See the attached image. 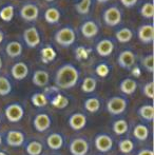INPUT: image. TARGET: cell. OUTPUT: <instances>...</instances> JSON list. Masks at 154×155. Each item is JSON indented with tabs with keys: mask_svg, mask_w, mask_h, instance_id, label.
I'll return each mask as SVG.
<instances>
[{
	"mask_svg": "<svg viewBox=\"0 0 154 155\" xmlns=\"http://www.w3.org/2000/svg\"><path fill=\"white\" fill-rule=\"evenodd\" d=\"M87 116L84 113H74L70 116L68 120V124L72 130L74 131H80L86 128L87 126Z\"/></svg>",
	"mask_w": 154,
	"mask_h": 155,
	"instance_id": "cell-10",
	"label": "cell"
},
{
	"mask_svg": "<svg viewBox=\"0 0 154 155\" xmlns=\"http://www.w3.org/2000/svg\"><path fill=\"white\" fill-rule=\"evenodd\" d=\"M28 155H41L43 152V145L38 140H32L25 146Z\"/></svg>",
	"mask_w": 154,
	"mask_h": 155,
	"instance_id": "cell-25",
	"label": "cell"
},
{
	"mask_svg": "<svg viewBox=\"0 0 154 155\" xmlns=\"http://www.w3.org/2000/svg\"><path fill=\"white\" fill-rule=\"evenodd\" d=\"M13 90L11 81L4 76H0V96L8 95Z\"/></svg>",
	"mask_w": 154,
	"mask_h": 155,
	"instance_id": "cell-34",
	"label": "cell"
},
{
	"mask_svg": "<svg viewBox=\"0 0 154 155\" xmlns=\"http://www.w3.org/2000/svg\"><path fill=\"white\" fill-rule=\"evenodd\" d=\"M95 72L100 77H107L110 73V68L106 63H99L96 67V69H95Z\"/></svg>",
	"mask_w": 154,
	"mask_h": 155,
	"instance_id": "cell-38",
	"label": "cell"
},
{
	"mask_svg": "<svg viewBox=\"0 0 154 155\" xmlns=\"http://www.w3.org/2000/svg\"><path fill=\"white\" fill-rule=\"evenodd\" d=\"M78 80H79V71L70 63L60 67L55 76L56 86L62 90L74 88L77 84Z\"/></svg>",
	"mask_w": 154,
	"mask_h": 155,
	"instance_id": "cell-1",
	"label": "cell"
},
{
	"mask_svg": "<svg viewBox=\"0 0 154 155\" xmlns=\"http://www.w3.org/2000/svg\"><path fill=\"white\" fill-rule=\"evenodd\" d=\"M81 34L86 38H93L98 34V27L97 25L92 20L86 21L81 25Z\"/></svg>",
	"mask_w": 154,
	"mask_h": 155,
	"instance_id": "cell-19",
	"label": "cell"
},
{
	"mask_svg": "<svg viewBox=\"0 0 154 155\" xmlns=\"http://www.w3.org/2000/svg\"><path fill=\"white\" fill-rule=\"evenodd\" d=\"M119 89H120L121 93L126 94V95H132L137 90V82L132 78H126L120 82Z\"/></svg>",
	"mask_w": 154,
	"mask_h": 155,
	"instance_id": "cell-20",
	"label": "cell"
},
{
	"mask_svg": "<svg viewBox=\"0 0 154 155\" xmlns=\"http://www.w3.org/2000/svg\"><path fill=\"white\" fill-rule=\"evenodd\" d=\"M5 52L10 57L16 58L19 57L22 53V45L18 41H11L5 48Z\"/></svg>",
	"mask_w": 154,
	"mask_h": 155,
	"instance_id": "cell-22",
	"label": "cell"
},
{
	"mask_svg": "<svg viewBox=\"0 0 154 155\" xmlns=\"http://www.w3.org/2000/svg\"><path fill=\"white\" fill-rule=\"evenodd\" d=\"M95 148L101 153H107L110 152L113 148L114 140L110 135L108 134H98L95 137Z\"/></svg>",
	"mask_w": 154,
	"mask_h": 155,
	"instance_id": "cell-6",
	"label": "cell"
},
{
	"mask_svg": "<svg viewBox=\"0 0 154 155\" xmlns=\"http://www.w3.org/2000/svg\"><path fill=\"white\" fill-rule=\"evenodd\" d=\"M14 17V6L13 5H6L0 11V18L1 20L8 22Z\"/></svg>",
	"mask_w": 154,
	"mask_h": 155,
	"instance_id": "cell-36",
	"label": "cell"
},
{
	"mask_svg": "<svg viewBox=\"0 0 154 155\" xmlns=\"http://www.w3.org/2000/svg\"><path fill=\"white\" fill-rule=\"evenodd\" d=\"M5 141L8 146L12 148H18L25 143V136L21 131L18 130H10L5 135Z\"/></svg>",
	"mask_w": 154,
	"mask_h": 155,
	"instance_id": "cell-9",
	"label": "cell"
},
{
	"mask_svg": "<svg viewBox=\"0 0 154 155\" xmlns=\"http://www.w3.org/2000/svg\"><path fill=\"white\" fill-rule=\"evenodd\" d=\"M2 145V135L0 134V146Z\"/></svg>",
	"mask_w": 154,
	"mask_h": 155,
	"instance_id": "cell-47",
	"label": "cell"
},
{
	"mask_svg": "<svg viewBox=\"0 0 154 155\" xmlns=\"http://www.w3.org/2000/svg\"><path fill=\"white\" fill-rule=\"evenodd\" d=\"M154 37V29L152 25H142L138 30V39L143 43H151L153 41Z\"/></svg>",
	"mask_w": 154,
	"mask_h": 155,
	"instance_id": "cell-16",
	"label": "cell"
},
{
	"mask_svg": "<svg viewBox=\"0 0 154 155\" xmlns=\"http://www.w3.org/2000/svg\"><path fill=\"white\" fill-rule=\"evenodd\" d=\"M2 68V59H1V56H0V69Z\"/></svg>",
	"mask_w": 154,
	"mask_h": 155,
	"instance_id": "cell-46",
	"label": "cell"
},
{
	"mask_svg": "<svg viewBox=\"0 0 154 155\" xmlns=\"http://www.w3.org/2000/svg\"><path fill=\"white\" fill-rule=\"evenodd\" d=\"M137 155H154V153H153L152 149H150V148H146V149L140 150V151L137 153Z\"/></svg>",
	"mask_w": 154,
	"mask_h": 155,
	"instance_id": "cell-42",
	"label": "cell"
},
{
	"mask_svg": "<svg viewBox=\"0 0 154 155\" xmlns=\"http://www.w3.org/2000/svg\"><path fill=\"white\" fill-rule=\"evenodd\" d=\"M118 150L123 154H129L134 150V143L129 138L121 139L118 143Z\"/></svg>",
	"mask_w": 154,
	"mask_h": 155,
	"instance_id": "cell-32",
	"label": "cell"
},
{
	"mask_svg": "<svg viewBox=\"0 0 154 155\" xmlns=\"http://www.w3.org/2000/svg\"><path fill=\"white\" fill-rule=\"evenodd\" d=\"M117 62H118L120 68L126 70H130L134 65V63H135V54L132 51H129V50L123 51L118 55Z\"/></svg>",
	"mask_w": 154,
	"mask_h": 155,
	"instance_id": "cell-12",
	"label": "cell"
},
{
	"mask_svg": "<svg viewBox=\"0 0 154 155\" xmlns=\"http://www.w3.org/2000/svg\"><path fill=\"white\" fill-rule=\"evenodd\" d=\"M114 45L109 39H103L100 40L96 45V52L101 57H108L113 53Z\"/></svg>",
	"mask_w": 154,
	"mask_h": 155,
	"instance_id": "cell-17",
	"label": "cell"
},
{
	"mask_svg": "<svg viewBox=\"0 0 154 155\" xmlns=\"http://www.w3.org/2000/svg\"><path fill=\"white\" fill-rule=\"evenodd\" d=\"M76 35L72 28L66 27L60 29L59 31L56 32L55 34V40L61 47H70L75 42Z\"/></svg>",
	"mask_w": 154,
	"mask_h": 155,
	"instance_id": "cell-4",
	"label": "cell"
},
{
	"mask_svg": "<svg viewBox=\"0 0 154 155\" xmlns=\"http://www.w3.org/2000/svg\"><path fill=\"white\" fill-rule=\"evenodd\" d=\"M11 74L16 80H23L29 75V67L25 62H16L11 69Z\"/></svg>",
	"mask_w": 154,
	"mask_h": 155,
	"instance_id": "cell-14",
	"label": "cell"
},
{
	"mask_svg": "<svg viewBox=\"0 0 154 155\" xmlns=\"http://www.w3.org/2000/svg\"><path fill=\"white\" fill-rule=\"evenodd\" d=\"M89 150H90V143L84 137L74 138L69 146V151L71 155H87Z\"/></svg>",
	"mask_w": 154,
	"mask_h": 155,
	"instance_id": "cell-5",
	"label": "cell"
},
{
	"mask_svg": "<svg viewBox=\"0 0 154 155\" xmlns=\"http://www.w3.org/2000/svg\"><path fill=\"white\" fill-rule=\"evenodd\" d=\"M52 119L47 113H39L33 119V127L37 132L43 133L51 128Z\"/></svg>",
	"mask_w": 154,
	"mask_h": 155,
	"instance_id": "cell-8",
	"label": "cell"
},
{
	"mask_svg": "<svg viewBox=\"0 0 154 155\" xmlns=\"http://www.w3.org/2000/svg\"><path fill=\"white\" fill-rule=\"evenodd\" d=\"M39 10L35 4H25L20 10V16L25 21H34L38 18Z\"/></svg>",
	"mask_w": 154,
	"mask_h": 155,
	"instance_id": "cell-13",
	"label": "cell"
},
{
	"mask_svg": "<svg viewBox=\"0 0 154 155\" xmlns=\"http://www.w3.org/2000/svg\"><path fill=\"white\" fill-rule=\"evenodd\" d=\"M23 39L29 48H36L40 43V35L36 28L32 27L27 29L23 33Z\"/></svg>",
	"mask_w": 154,
	"mask_h": 155,
	"instance_id": "cell-11",
	"label": "cell"
},
{
	"mask_svg": "<svg viewBox=\"0 0 154 155\" xmlns=\"http://www.w3.org/2000/svg\"><path fill=\"white\" fill-rule=\"evenodd\" d=\"M49 80H50V75L47 71H44V70H37V71L34 72L32 81H33V84L36 87L43 88V87L48 86Z\"/></svg>",
	"mask_w": 154,
	"mask_h": 155,
	"instance_id": "cell-18",
	"label": "cell"
},
{
	"mask_svg": "<svg viewBox=\"0 0 154 155\" xmlns=\"http://www.w3.org/2000/svg\"><path fill=\"white\" fill-rule=\"evenodd\" d=\"M115 37L117 40H118V42L127 43V42H129L132 39V37H133V32L130 29H128V28H123V29L116 32Z\"/></svg>",
	"mask_w": 154,
	"mask_h": 155,
	"instance_id": "cell-31",
	"label": "cell"
},
{
	"mask_svg": "<svg viewBox=\"0 0 154 155\" xmlns=\"http://www.w3.org/2000/svg\"><path fill=\"white\" fill-rule=\"evenodd\" d=\"M44 1H48V2H51V1H54V0H44Z\"/></svg>",
	"mask_w": 154,
	"mask_h": 155,
	"instance_id": "cell-48",
	"label": "cell"
},
{
	"mask_svg": "<svg viewBox=\"0 0 154 155\" xmlns=\"http://www.w3.org/2000/svg\"><path fill=\"white\" fill-rule=\"evenodd\" d=\"M103 21L109 27H116L121 21V12L116 6L107 8L103 13Z\"/></svg>",
	"mask_w": 154,
	"mask_h": 155,
	"instance_id": "cell-7",
	"label": "cell"
},
{
	"mask_svg": "<svg viewBox=\"0 0 154 155\" xmlns=\"http://www.w3.org/2000/svg\"><path fill=\"white\" fill-rule=\"evenodd\" d=\"M112 129L116 135H123L129 131V124L125 119H117L112 124Z\"/></svg>",
	"mask_w": 154,
	"mask_h": 155,
	"instance_id": "cell-27",
	"label": "cell"
},
{
	"mask_svg": "<svg viewBox=\"0 0 154 155\" xmlns=\"http://www.w3.org/2000/svg\"><path fill=\"white\" fill-rule=\"evenodd\" d=\"M4 114L5 117L10 123L16 124L19 123L25 116V109L18 102H13L8 106L5 107L4 109Z\"/></svg>",
	"mask_w": 154,
	"mask_h": 155,
	"instance_id": "cell-3",
	"label": "cell"
},
{
	"mask_svg": "<svg viewBox=\"0 0 154 155\" xmlns=\"http://www.w3.org/2000/svg\"><path fill=\"white\" fill-rule=\"evenodd\" d=\"M140 14L144 18L151 19L154 15V6L152 2H147L140 8Z\"/></svg>",
	"mask_w": 154,
	"mask_h": 155,
	"instance_id": "cell-37",
	"label": "cell"
},
{
	"mask_svg": "<svg viewBox=\"0 0 154 155\" xmlns=\"http://www.w3.org/2000/svg\"><path fill=\"white\" fill-rule=\"evenodd\" d=\"M44 19L50 25H55L60 20V12L55 8H49L44 13Z\"/></svg>",
	"mask_w": 154,
	"mask_h": 155,
	"instance_id": "cell-26",
	"label": "cell"
},
{
	"mask_svg": "<svg viewBox=\"0 0 154 155\" xmlns=\"http://www.w3.org/2000/svg\"><path fill=\"white\" fill-rule=\"evenodd\" d=\"M138 115L142 117L144 120L148 123H152L154 118V108L152 104H144L138 109Z\"/></svg>",
	"mask_w": 154,
	"mask_h": 155,
	"instance_id": "cell-23",
	"label": "cell"
},
{
	"mask_svg": "<svg viewBox=\"0 0 154 155\" xmlns=\"http://www.w3.org/2000/svg\"><path fill=\"white\" fill-rule=\"evenodd\" d=\"M0 155H8L4 151H0Z\"/></svg>",
	"mask_w": 154,
	"mask_h": 155,
	"instance_id": "cell-45",
	"label": "cell"
},
{
	"mask_svg": "<svg viewBox=\"0 0 154 155\" xmlns=\"http://www.w3.org/2000/svg\"><path fill=\"white\" fill-rule=\"evenodd\" d=\"M51 104L57 109H64L66 107H68L69 99H68V97L61 95V94H57V95H56L55 97H53V99L51 100Z\"/></svg>",
	"mask_w": 154,
	"mask_h": 155,
	"instance_id": "cell-33",
	"label": "cell"
},
{
	"mask_svg": "<svg viewBox=\"0 0 154 155\" xmlns=\"http://www.w3.org/2000/svg\"><path fill=\"white\" fill-rule=\"evenodd\" d=\"M41 61L43 63H50L56 58V51L52 47H45L41 50Z\"/></svg>",
	"mask_w": 154,
	"mask_h": 155,
	"instance_id": "cell-29",
	"label": "cell"
},
{
	"mask_svg": "<svg viewBox=\"0 0 154 155\" xmlns=\"http://www.w3.org/2000/svg\"><path fill=\"white\" fill-rule=\"evenodd\" d=\"M31 102L36 108H43L48 104L49 99L44 93H34L31 97Z\"/></svg>",
	"mask_w": 154,
	"mask_h": 155,
	"instance_id": "cell-30",
	"label": "cell"
},
{
	"mask_svg": "<svg viewBox=\"0 0 154 155\" xmlns=\"http://www.w3.org/2000/svg\"><path fill=\"white\" fill-rule=\"evenodd\" d=\"M91 3H92L91 0H81L79 3L75 4V10H76V12L78 14L86 15L90 12Z\"/></svg>",
	"mask_w": 154,
	"mask_h": 155,
	"instance_id": "cell-35",
	"label": "cell"
},
{
	"mask_svg": "<svg viewBox=\"0 0 154 155\" xmlns=\"http://www.w3.org/2000/svg\"><path fill=\"white\" fill-rule=\"evenodd\" d=\"M143 65L144 68L146 69V71H148L149 73H153V69H154V65H153V55H148L143 59Z\"/></svg>",
	"mask_w": 154,
	"mask_h": 155,
	"instance_id": "cell-39",
	"label": "cell"
},
{
	"mask_svg": "<svg viewBox=\"0 0 154 155\" xmlns=\"http://www.w3.org/2000/svg\"><path fill=\"white\" fill-rule=\"evenodd\" d=\"M97 2H99V3H106V2H108L109 0H96Z\"/></svg>",
	"mask_w": 154,
	"mask_h": 155,
	"instance_id": "cell-44",
	"label": "cell"
},
{
	"mask_svg": "<svg viewBox=\"0 0 154 155\" xmlns=\"http://www.w3.org/2000/svg\"><path fill=\"white\" fill-rule=\"evenodd\" d=\"M120 2L126 8H133L137 3V0H120Z\"/></svg>",
	"mask_w": 154,
	"mask_h": 155,
	"instance_id": "cell-41",
	"label": "cell"
},
{
	"mask_svg": "<svg viewBox=\"0 0 154 155\" xmlns=\"http://www.w3.org/2000/svg\"><path fill=\"white\" fill-rule=\"evenodd\" d=\"M84 108L89 113H96L100 109V100L97 97H90L84 100Z\"/></svg>",
	"mask_w": 154,
	"mask_h": 155,
	"instance_id": "cell-24",
	"label": "cell"
},
{
	"mask_svg": "<svg viewBox=\"0 0 154 155\" xmlns=\"http://www.w3.org/2000/svg\"><path fill=\"white\" fill-rule=\"evenodd\" d=\"M64 136L60 133H51L47 137V146L54 151H58V150L61 149L64 147Z\"/></svg>",
	"mask_w": 154,
	"mask_h": 155,
	"instance_id": "cell-15",
	"label": "cell"
},
{
	"mask_svg": "<svg viewBox=\"0 0 154 155\" xmlns=\"http://www.w3.org/2000/svg\"><path fill=\"white\" fill-rule=\"evenodd\" d=\"M127 107V99L121 96H113L107 101V111L109 112V114L113 115V116H117V115L125 113Z\"/></svg>",
	"mask_w": 154,
	"mask_h": 155,
	"instance_id": "cell-2",
	"label": "cell"
},
{
	"mask_svg": "<svg viewBox=\"0 0 154 155\" xmlns=\"http://www.w3.org/2000/svg\"><path fill=\"white\" fill-rule=\"evenodd\" d=\"M97 88V80L93 77H86L81 84V91L84 93H93Z\"/></svg>",
	"mask_w": 154,
	"mask_h": 155,
	"instance_id": "cell-28",
	"label": "cell"
},
{
	"mask_svg": "<svg viewBox=\"0 0 154 155\" xmlns=\"http://www.w3.org/2000/svg\"><path fill=\"white\" fill-rule=\"evenodd\" d=\"M3 38H4V35H3V32L0 31V43L3 41Z\"/></svg>",
	"mask_w": 154,
	"mask_h": 155,
	"instance_id": "cell-43",
	"label": "cell"
},
{
	"mask_svg": "<svg viewBox=\"0 0 154 155\" xmlns=\"http://www.w3.org/2000/svg\"><path fill=\"white\" fill-rule=\"evenodd\" d=\"M143 93L149 99H153L154 98V91H153V81H149L146 84L143 88Z\"/></svg>",
	"mask_w": 154,
	"mask_h": 155,
	"instance_id": "cell-40",
	"label": "cell"
},
{
	"mask_svg": "<svg viewBox=\"0 0 154 155\" xmlns=\"http://www.w3.org/2000/svg\"><path fill=\"white\" fill-rule=\"evenodd\" d=\"M149 135H150V130L146 124H138L134 127L133 129V136L135 137L137 140L145 141L148 139Z\"/></svg>",
	"mask_w": 154,
	"mask_h": 155,
	"instance_id": "cell-21",
	"label": "cell"
},
{
	"mask_svg": "<svg viewBox=\"0 0 154 155\" xmlns=\"http://www.w3.org/2000/svg\"><path fill=\"white\" fill-rule=\"evenodd\" d=\"M0 124H1V116H0Z\"/></svg>",
	"mask_w": 154,
	"mask_h": 155,
	"instance_id": "cell-49",
	"label": "cell"
}]
</instances>
